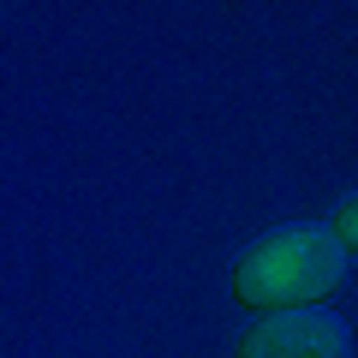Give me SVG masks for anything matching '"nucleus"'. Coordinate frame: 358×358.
I'll use <instances>...</instances> for the list:
<instances>
[{
  "label": "nucleus",
  "instance_id": "obj_1",
  "mask_svg": "<svg viewBox=\"0 0 358 358\" xmlns=\"http://www.w3.org/2000/svg\"><path fill=\"white\" fill-rule=\"evenodd\" d=\"M346 263L329 227L317 221H287L268 227L263 239H251V251H239L233 263V305H245L251 317H275V310H317L322 299H334L346 287Z\"/></svg>",
  "mask_w": 358,
  "mask_h": 358
},
{
  "label": "nucleus",
  "instance_id": "obj_2",
  "mask_svg": "<svg viewBox=\"0 0 358 358\" xmlns=\"http://www.w3.org/2000/svg\"><path fill=\"white\" fill-rule=\"evenodd\" d=\"M233 358H352V329L341 310H275L251 317V329L233 341Z\"/></svg>",
  "mask_w": 358,
  "mask_h": 358
},
{
  "label": "nucleus",
  "instance_id": "obj_3",
  "mask_svg": "<svg viewBox=\"0 0 358 358\" xmlns=\"http://www.w3.org/2000/svg\"><path fill=\"white\" fill-rule=\"evenodd\" d=\"M329 233L341 239V251H346V257H358V192H346L341 203H334V215H329Z\"/></svg>",
  "mask_w": 358,
  "mask_h": 358
}]
</instances>
